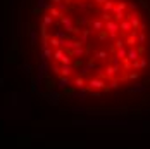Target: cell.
Masks as SVG:
<instances>
[{"label":"cell","instance_id":"277c9868","mask_svg":"<svg viewBox=\"0 0 150 149\" xmlns=\"http://www.w3.org/2000/svg\"><path fill=\"white\" fill-rule=\"evenodd\" d=\"M74 85L78 87V89H85V80H83L81 76H78V78L74 80Z\"/></svg>","mask_w":150,"mask_h":149},{"label":"cell","instance_id":"6da1fadb","mask_svg":"<svg viewBox=\"0 0 150 149\" xmlns=\"http://www.w3.org/2000/svg\"><path fill=\"white\" fill-rule=\"evenodd\" d=\"M88 87L93 90H98V89H104L105 83H104V80H100V78H91L88 82Z\"/></svg>","mask_w":150,"mask_h":149},{"label":"cell","instance_id":"3957f363","mask_svg":"<svg viewBox=\"0 0 150 149\" xmlns=\"http://www.w3.org/2000/svg\"><path fill=\"white\" fill-rule=\"evenodd\" d=\"M69 83H71V82H69V76H62V78L59 80V87L60 89H66Z\"/></svg>","mask_w":150,"mask_h":149},{"label":"cell","instance_id":"7a4b0ae2","mask_svg":"<svg viewBox=\"0 0 150 149\" xmlns=\"http://www.w3.org/2000/svg\"><path fill=\"white\" fill-rule=\"evenodd\" d=\"M71 71H73V68H71L69 64H62V68H60V74H62V76H69Z\"/></svg>","mask_w":150,"mask_h":149},{"label":"cell","instance_id":"5b68a950","mask_svg":"<svg viewBox=\"0 0 150 149\" xmlns=\"http://www.w3.org/2000/svg\"><path fill=\"white\" fill-rule=\"evenodd\" d=\"M145 66H147V59H145V56H142L140 57V69H143Z\"/></svg>","mask_w":150,"mask_h":149}]
</instances>
